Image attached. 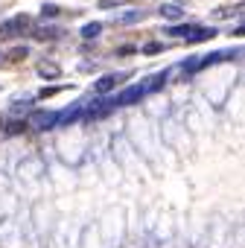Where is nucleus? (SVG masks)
<instances>
[{
    "label": "nucleus",
    "mask_w": 245,
    "mask_h": 248,
    "mask_svg": "<svg viewBox=\"0 0 245 248\" xmlns=\"http://www.w3.org/2000/svg\"><path fill=\"white\" fill-rule=\"evenodd\" d=\"M193 30H196L193 24H178V27H169V35H172V38H190Z\"/></svg>",
    "instance_id": "nucleus-8"
},
{
    "label": "nucleus",
    "mask_w": 245,
    "mask_h": 248,
    "mask_svg": "<svg viewBox=\"0 0 245 248\" xmlns=\"http://www.w3.org/2000/svg\"><path fill=\"white\" fill-rule=\"evenodd\" d=\"M213 35H216V30H213V27H196V30L190 32V38H187V41H190V44H199V41H207V38H213Z\"/></svg>",
    "instance_id": "nucleus-6"
},
{
    "label": "nucleus",
    "mask_w": 245,
    "mask_h": 248,
    "mask_svg": "<svg viewBox=\"0 0 245 248\" xmlns=\"http://www.w3.org/2000/svg\"><path fill=\"white\" fill-rule=\"evenodd\" d=\"M61 91H64V85H53V88H41V91H38V96H41V99H47V96L61 93Z\"/></svg>",
    "instance_id": "nucleus-12"
},
{
    "label": "nucleus",
    "mask_w": 245,
    "mask_h": 248,
    "mask_svg": "<svg viewBox=\"0 0 245 248\" xmlns=\"http://www.w3.org/2000/svg\"><path fill=\"white\" fill-rule=\"evenodd\" d=\"M161 18L178 21V18H184V9H181V6H175V3H164V6H161Z\"/></svg>",
    "instance_id": "nucleus-7"
},
{
    "label": "nucleus",
    "mask_w": 245,
    "mask_h": 248,
    "mask_svg": "<svg viewBox=\"0 0 245 248\" xmlns=\"http://www.w3.org/2000/svg\"><path fill=\"white\" fill-rule=\"evenodd\" d=\"M122 79H126V73H108V76H102V79H96V85H93V91L96 93H108V91H114Z\"/></svg>",
    "instance_id": "nucleus-4"
},
{
    "label": "nucleus",
    "mask_w": 245,
    "mask_h": 248,
    "mask_svg": "<svg viewBox=\"0 0 245 248\" xmlns=\"http://www.w3.org/2000/svg\"><path fill=\"white\" fill-rule=\"evenodd\" d=\"M27 27H30V18H27V15H15V18H9L6 24H0V38H12V35H21Z\"/></svg>",
    "instance_id": "nucleus-2"
},
{
    "label": "nucleus",
    "mask_w": 245,
    "mask_h": 248,
    "mask_svg": "<svg viewBox=\"0 0 245 248\" xmlns=\"http://www.w3.org/2000/svg\"><path fill=\"white\" fill-rule=\"evenodd\" d=\"M38 73H41L44 79H59V76H61V70H59L56 64H41V67H38Z\"/></svg>",
    "instance_id": "nucleus-10"
},
{
    "label": "nucleus",
    "mask_w": 245,
    "mask_h": 248,
    "mask_svg": "<svg viewBox=\"0 0 245 248\" xmlns=\"http://www.w3.org/2000/svg\"><path fill=\"white\" fill-rule=\"evenodd\" d=\"M164 82H167V73H158V76H152V82H146L143 88H146V93H149V91H158Z\"/></svg>",
    "instance_id": "nucleus-11"
},
{
    "label": "nucleus",
    "mask_w": 245,
    "mask_h": 248,
    "mask_svg": "<svg viewBox=\"0 0 245 248\" xmlns=\"http://www.w3.org/2000/svg\"><path fill=\"white\" fill-rule=\"evenodd\" d=\"M117 3H120V0H99V6H102V9H108V6H117Z\"/></svg>",
    "instance_id": "nucleus-17"
},
{
    "label": "nucleus",
    "mask_w": 245,
    "mask_h": 248,
    "mask_svg": "<svg viewBox=\"0 0 245 248\" xmlns=\"http://www.w3.org/2000/svg\"><path fill=\"white\" fill-rule=\"evenodd\" d=\"M161 50H164V44H146V47H143L146 56H155V53H161Z\"/></svg>",
    "instance_id": "nucleus-15"
},
{
    "label": "nucleus",
    "mask_w": 245,
    "mask_h": 248,
    "mask_svg": "<svg viewBox=\"0 0 245 248\" xmlns=\"http://www.w3.org/2000/svg\"><path fill=\"white\" fill-rule=\"evenodd\" d=\"M99 32H102V24H96V21H93V24H85V27H82V38H96Z\"/></svg>",
    "instance_id": "nucleus-9"
},
{
    "label": "nucleus",
    "mask_w": 245,
    "mask_h": 248,
    "mask_svg": "<svg viewBox=\"0 0 245 248\" xmlns=\"http://www.w3.org/2000/svg\"><path fill=\"white\" fill-rule=\"evenodd\" d=\"M41 15H44V18H56V15H59V6H53V3H47V6L41 9Z\"/></svg>",
    "instance_id": "nucleus-14"
},
{
    "label": "nucleus",
    "mask_w": 245,
    "mask_h": 248,
    "mask_svg": "<svg viewBox=\"0 0 245 248\" xmlns=\"http://www.w3.org/2000/svg\"><path fill=\"white\" fill-rule=\"evenodd\" d=\"M146 96V88L143 85H132V88H126L117 99H114V105H132V102H138V99H143Z\"/></svg>",
    "instance_id": "nucleus-3"
},
{
    "label": "nucleus",
    "mask_w": 245,
    "mask_h": 248,
    "mask_svg": "<svg viewBox=\"0 0 245 248\" xmlns=\"http://www.w3.org/2000/svg\"><path fill=\"white\" fill-rule=\"evenodd\" d=\"M27 56V47H15L12 53H9V59H24Z\"/></svg>",
    "instance_id": "nucleus-16"
},
{
    "label": "nucleus",
    "mask_w": 245,
    "mask_h": 248,
    "mask_svg": "<svg viewBox=\"0 0 245 248\" xmlns=\"http://www.w3.org/2000/svg\"><path fill=\"white\" fill-rule=\"evenodd\" d=\"M56 111H32L30 114V120H27V126H32V129H38V132H44V129H56Z\"/></svg>",
    "instance_id": "nucleus-1"
},
{
    "label": "nucleus",
    "mask_w": 245,
    "mask_h": 248,
    "mask_svg": "<svg viewBox=\"0 0 245 248\" xmlns=\"http://www.w3.org/2000/svg\"><path fill=\"white\" fill-rule=\"evenodd\" d=\"M79 117H82V105H73V108H67V111H61L56 117V126H70V123H76Z\"/></svg>",
    "instance_id": "nucleus-5"
},
{
    "label": "nucleus",
    "mask_w": 245,
    "mask_h": 248,
    "mask_svg": "<svg viewBox=\"0 0 245 248\" xmlns=\"http://www.w3.org/2000/svg\"><path fill=\"white\" fill-rule=\"evenodd\" d=\"M140 18H143V12H138V9H135V12H126V15H122V18H120V24H135V21H140Z\"/></svg>",
    "instance_id": "nucleus-13"
}]
</instances>
